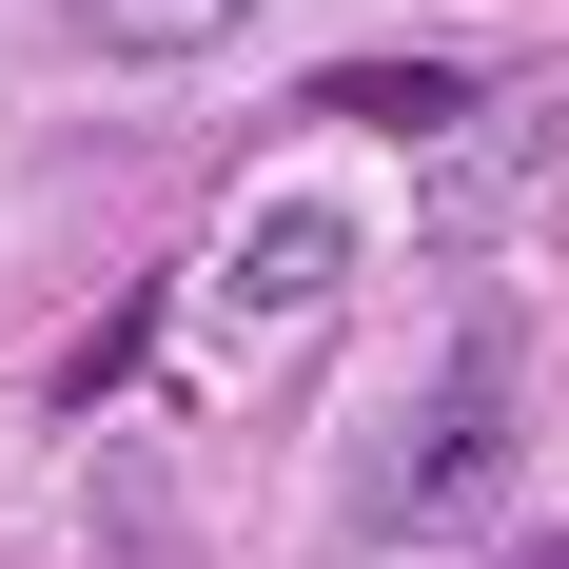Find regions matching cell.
Instances as JSON below:
<instances>
[{
  "label": "cell",
  "instance_id": "obj_1",
  "mask_svg": "<svg viewBox=\"0 0 569 569\" xmlns=\"http://www.w3.org/2000/svg\"><path fill=\"white\" fill-rule=\"evenodd\" d=\"M511 412H530V353H511V315H491V335L432 373V412L373 452L353 530H373V550H452V530H491V491H511Z\"/></svg>",
  "mask_w": 569,
  "mask_h": 569
},
{
  "label": "cell",
  "instance_id": "obj_2",
  "mask_svg": "<svg viewBox=\"0 0 569 569\" xmlns=\"http://www.w3.org/2000/svg\"><path fill=\"white\" fill-rule=\"evenodd\" d=\"M353 295V197H315V177H295V197H256V217L217 236V276H197V315H217L236 353H276L295 315H335Z\"/></svg>",
  "mask_w": 569,
  "mask_h": 569
},
{
  "label": "cell",
  "instance_id": "obj_3",
  "mask_svg": "<svg viewBox=\"0 0 569 569\" xmlns=\"http://www.w3.org/2000/svg\"><path fill=\"white\" fill-rule=\"evenodd\" d=\"M452 118H471L452 59H335L315 79V138H452Z\"/></svg>",
  "mask_w": 569,
  "mask_h": 569
},
{
  "label": "cell",
  "instance_id": "obj_4",
  "mask_svg": "<svg viewBox=\"0 0 569 569\" xmlns=\"http://www.w3.org/2000/svg\"><path fill=\"white\" fill-rule=\"evenodd\" d=\"M79 20V59H118V79H158V59H217L256 0H59Z\"/></svg>",
  "mask_w": 569,
  "mask_h": 569
},
{
  "label": "cell",
  "instance_id": "obj_5",
  "mask_svg": "<svg viewBox=\"0 0 569 569\" xmlns=\"http://www.w3.org/2000/svg\"><path fill=\"white\" fill-rule=\"evenodd\" d=\"M530 569H569V550H530Z\"/></svg>",
  "mask_w": 569,
  "mask_h": 569
}]
</instances>
